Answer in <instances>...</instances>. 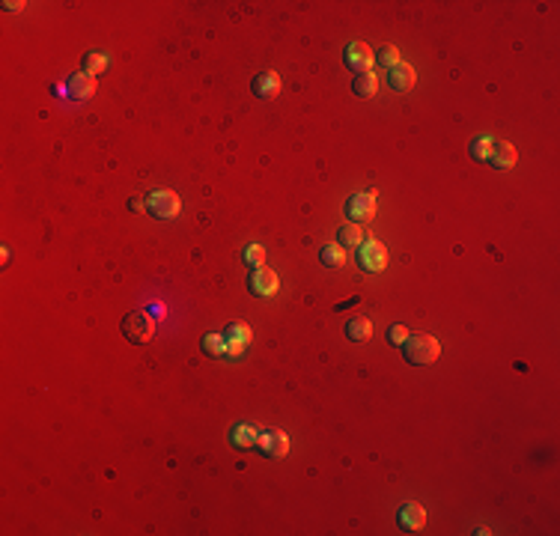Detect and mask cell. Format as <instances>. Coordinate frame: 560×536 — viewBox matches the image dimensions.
<instances>
[{
    "label": "cell",
    "instance_id": "4",
    "mask_svg": "<svg viewBox=\"0 0 560 536\" xmlns=\"http://www.w3.org/2000/svg\"><path fill=\"white\" fill-rule=\"evenodd\" d=\"M256 450H260L265 459H283V456L289 453V438H286V432L260 429V438H256Z\"/></svg>",
    "mask_w": 560,
    "mask_h": 536
},
{
    "label": "cell",
    "instance_id": "5",
    "mask_svg": "<svg viewBox=\"0 0 560 536\" xmlns=\"http://www.w3.org/2000/svg\"><path fill=\"white\" fill-rule=\"evenodd\" d=\"M147 211L159 221H170L179 215V197L173 191H152L147 197Z\"/></svg>",
    "mask_w": 560,
    "mask_h": 536
},
{
    "label": "cell",
    "instance_id": "17",
    "mask_svg": "<svg viewBox=\"0 0 560 536\" xmlns=\"http://www.w3.org/2000/svg\"><path fill=\"white\" fill-rule=\"evenodd\" d=\"M81 66H84V75L96 77L98 72H105V69H108V54H105V51H87Z\"/></svg>",
    "mask_w": 560,
    "mask_h": 536
},
{
    "label": "cell",
    "instance_id": "26",
    "mask_svg": "<svg viewBox=\"0 0 560 536\" xmlns=\"http://www.w3.org/2000/svg\"><path fill=\"white\" fill-rule=\"evenodd\" d=\"M244 349H248L244 343H230V340H227V345H223V357H242Z\"/></svg>",
    "mask_w": 560,
    "mask_h": 536
},
{
    "label": "cell",
    "instance_id": "9",
    "mask_svg": "<svg viewBox=\"0 0 560 536\" xmlns=\"http://www.w3.org/2000/svg\"><path fill=\"white\" fill-rule=\"evenodd\" d=\"M397 521H399V530L418 533V530H423V524H427V512L418 504H402L397 512Z\"/></svg>",
    "mask_w": 560,
    "mask_h": 536
},
{
    "label": "cell",
    "instance_id": "3",
    "mask_svg": "<svg viewBox=\"0 0 560 536\" xmlns=\"http://www.w3.org/2000/svg\"><path fill=\"white\" fill-rule=\"evenodd\" d=\"M358 265H361L364 271H369V274L385 271V265H388V248H385L382 241H376V239L361 241V244H358Z\"/></svg>",
    "mask_w": 560,
    "mask_h": 536
},
{
    "label": "cell",
    "instance_id": "22",
    "mask_svg": "<svg viewBox=\"0 0 560 536\" xmlns=\"http://www.w3.org/2000/svg\"><path fill=\"white\" fill-rule=\"evenodd\" d=\"M223 340H230V343H244V345H248V343H251V328L242 325V322H233V325L223 328Z\"/></svg>",
    "mask_w": 560,
    "mask_h": 536
},
{
    "label": "cell",
    "instance_id": "25",
    "mask_svg": "<svg viewBox=\"0 0 560 536\" xmlns=\"http://www.w3.org/2000/svg\"><path fill=\"white\" fill-rule=\"evenodd\" d=\"M406 340H408V328L406 325H390L388 328V343L390 345H402Z\"/></svg>",
    "mask_w": 560,
    "mask_h": 536
},
{
    "label": "cell",
    "instance_id": "19",
    "mask_svg": "<svg viewBox=\"0 0 560 536\" xmlns=\"http://www.w3.org/2000/svg\"><path fill=\"white\" fill-rule=\"evenodd\" d=\"M319 262L328 265V268H343L346 265V251L340 248V244H325V248L319 251Z\"/></svg>",
    "mask_w": 560,
    "mask_h": 536
},
{
    "label": "cell",
    "instance_id": "27",
    "mask_svg": "<svg viewBox=\"0 0 560 536\" xmlns=\"http://www.w3.org/2000/svg\"><path fill=\"white\" fill-rule=\"evenodd\" d=\"M128 209H131V211H138V215H140V211L147 209V203H140V200H128Z\"/></svg>",
    "mask_w": 560,
    "mask_h": 536
},
{
    "label": "cell",
    "instance_id": "6",
    "mask_svg": "<svg viewBox=\"0 0 560 536\" xmlns=\"http://www.w3.org/2000/svg\"><path fill=\"white\" fill-rule=\"evenodd\" d=\"M346 218L349 223H369L376 218V194H355L346 203Z\"/></svg>",
    "mask_w": 560,
    "mask_h": 536
},
{
    "label": "cell",
    "instance_id": "1",
    "mask_svg": "<svg viewBox=\"0 0 560 536\" xmlns=\"http://www.w3.org/2000/svg\"><path fill=\"white\" fill-rule=\"evenodd\" d=\"M439 340L435 337H429V334H418V337H411L408 334V340L402 343V355H406V361L411 364V366H427V364H432L435 357H439Z\"/></svg>",
    "mask_w": 560,
    "mask_h": 536
},
{
    "label": "cell",
    "instance_id": "8",
    "mask_svg": "<svg viewBox=\"0 0 560 536\" xmlns=\"http://www.w3.org/2000/svg\"><path fill=\"white\" fill-rule=\"evenodd\" d=\"M343 63L358 75L369 72L373 69V51H369L364 42H352V45H346V51H343Z\"/></svg>",
    "mask_w": 560,
    "mask_h": 536
},
{
    "label": "cell",
    "instance_id": "24",
    "mask_svg": "<svg viewBox=\"0 0 560 536\" xmlns=\"http://www.w3.org/2000/svg\"><path fill=\"white\" fill-rule=\"evenodd\" d=\"M242 260L248 262L251 268H260L263 260H265V251L260 248V244H248V248H244V253H242Z\"/></svg>",
    "mask_w": 560,
    "mask_h": 536
},
{
    "label": "cell",
    "instance_id": "2",
    "mask_svg": "<svg viewBox=\"0 0 560 536\" xmlns=\"http://www.w3.org/2000/svg\"><path fill=\"white\" fill-rule=\"evenodd\" d=\"M152 334H155V322L149 319V313H143V310H131L128 316L122 319V337H126L128 343H134V345L149 343V340H152Z\"/></svg>",
    "mask_w": 560,
    "mask_h": 536
},
{
    "label": "cell",
    "instance_id": "15",
    "mask_svg": "<svg viewBox=\"0 0 560 536\" xmlns=\"http://www.w3.org/2000/svg\"><path fill=\"white\" fill-rule=\"evenodd\" d=\"M346 337H349L352 343H367L369 337H373V325H369V319L364 316H355L346 322Z\"/></svg>",
    "mask_w": 560,
    "mask_h": 536
},
{
    "label": "cell",
    "instance_id": "16",
    "mask_svg": "<svg viewBox=\"0 0 560 536\" xmlns=\"http://www.w3.org/2000/svg\"><path fill=\"white\" fill-rule=\"evenodd\" d=\"M492 149H495V137H489V134H480V137H474L471 143H468V152H471L474 161H486L489 164Z\"/></svg>",
    "mask_w": 560,
    "mask_h": 536
},
{
    "label": "cell",
    "instance_id": "23",
    "mask_svg": "<svg viewBox=\"0 0 560 536\" xmlns=\"http://www.w3.org/2000/svg\"><path fill=\"white\" fill-rule=\"evenodd\" d=\"M203 352L212 355V357H223V345H227V340H223V334H206L203 337Z\"/></svg>",
    "mask_w": 560,
    "mask_h": 536
},
{
    "label": "cell",
    "instance_id": "12",
    "mask_svg": "<svg viewBox=\"0 0 560 536\" xmlns=\"http://www.w3.org/2000/svg\"><path fill=\"white\" fill-rule=\"evenodd\" d=\"M66 87H69V96L75 98V102H87V98L96 93V77L78 72V75L69 77V84H66Z\"/></svg>",
    "mask_w": 560,
    "mask_h": 536
},
{
    "label": "cell",
    "instance_id": "21",
    "mask_svg": "<svg viewBox=\"0 0 560 536\" xmlns=\"http://www.w3.org/2000/svg\"><path fill=\"white\" fill-rule=\"evenodd\" d=\"M373 63L376 66H385V69H394V66L402 63V60H399V51L394 48V45H382V48L373 54Z\"/></svg>",
    "mask_w": 560,
    "mask_h": 536
},
{
    "label": "cell",
    "instance_id": "13",
    "mask_svg": "<svg viewBox=\"0 0 560 536\" xmlns=\"http://www.w3.org/2000/svg\"><path fill=\"white\" fill-rule=\"evenodd\" d=\"M489 164L495 167V170H510V167L516 164V149H513V143L495 140V149H492V155H489Z\"/></svg>",
    "mask_w": 560,
    "mask_h": 536
},
{
    "label": "cell",
    "instance_id": "14",
    "mask_svg": "<svg viewBox=\"0 0 560 536\" xmlns=\"http://www.w3.org/2000/svg\"><path fill=\"white\" fill-rule=\"evenodd\" d=\"M251 89L260 98H272L277 89H280V75L277 72H263V75H256L253 77V84H251Z\"/></svg>",
    "mask_w": 560,
    "mask_h": 536
},
{
    "label": "cell",
    "instance_id": "18",
    "mask_svg": "<svg viewBox=\"0 0 560 536\" xmlns=\"http://www.w3.org/2000/svg\"><path fill=\"white\" fill-rule=\"evenodd\" d=\"M378 93V77L373 72H361L355 77V96L361 98H373Z\"/></svg>",
    "mask_w": 560,
    "mask_h": 536
},
{
    "label": "cell",
    "instance_id": "11",
    "mask_svg": "<svg viewBox=\"0 0 560 536\" xmlns=\"http://www.w3.org/2000/svg\"><path fill=\"white\" fill-rule=\"evenodd\" d=\"M388 87L394 93H406V89L414 87V69L408 63H397L394 69H388Z\"/></svg>",
    "mask_w": 560,
    "mask_h": 536
},
{
    "label": "cell",
    "instance_id": "10",
    "mask_svg": "<svg viewBox=\"0 0 560 536\" xmlns=\"http://www.w3.org/2000/svg\"><path fill=\"white\" fill-rule=\"evenodd\" d=\"M227 438H230L233 447H239V450H251V447H256V438H260V429H256L253 423H233Z\"/></svg>",
    "mask_w": 560,
    "mask_h": 536
},
{
    "label": "cell",
    "instance_id": "7",
    "mask_svg": "<svg viewBox=\"0 0 560 536\" xmlns=\"http://www.w3.org/2000/svg\"><path fill=\"white\" fill-rule=\"evenodd\" d=\"M248 289L253 295H260V298H268V295H274L277 292V274L272 271V268H251V274H248Z\"/></svg>",
    "mask_w": 560,
    "mask_h": 536
},
{
    "label": "cell",
    "instance_id": "20",
    "mask_svg": "<svg viewBox=\"0 0 560 536\" xmlns=\"http://www.w3.org/2000/svg\"><path fill=\"white\" fill-rule=\"evenodd\" d=\"M361 241H364V236H361V227H358V223H346V227L337 230V244L340 248H358Z\"/></svg>",
    "mask_w": 560,
    "mask_h": 536
}]
</instances>
